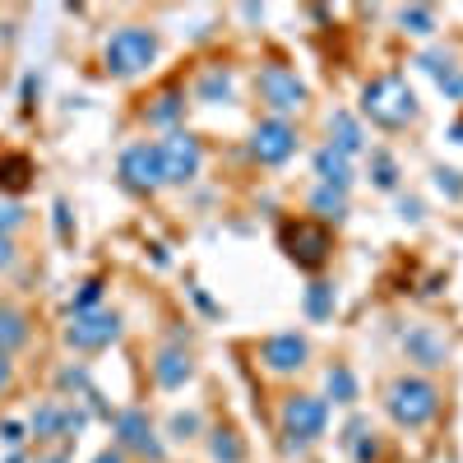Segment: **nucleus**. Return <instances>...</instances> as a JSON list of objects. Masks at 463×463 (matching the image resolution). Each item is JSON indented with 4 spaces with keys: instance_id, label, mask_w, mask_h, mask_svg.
<instances>
[{
    "instance_id": "20e7f679",
    "label": "nucleus",
    "mask_w": 463,
    "mask_h": 463,
    "mask_svg": "<svg viewBox=\"0 0 463 463\" xmlns=\"http://www.w3.org/2000/svg\"><path fill=\"white\" fill-rule=\"evenodd\" d=\"M325 421H329V408L325 399L316 394H292L283 403V431H288V445L301 449V445H316L325 436Z\"/></svg>"
},
{
    "instance_id": "9b49d317",
    "label": "nucleus",
    "mask_w": 463,
    "mask_h": 463,
    "mask_svg": "<svg viewBox=\"0 0 463 463\" xmlns=\"http://www.w3.org/2000/svg\"><path fill=\"white\" fill-rule=\"evenodd\" d=\"M121 181L130 190H158L163 181V158H158V144H130L121 153Z\"/></svg>"
},
{
    "instance_id": "412c9836",
    "label": "nucleus",
    "mask_w": 463,
    "mask_h": 463,
    "mask_svg": "<svg viewBox=\"0 0 463 463\" xmlns=\"http://www.w3.org/2000/svg\"><path fill=\"white\" fill-rule=\"evenodd\" d=\"M311 213L320 218V222H343L347 218V200L338 195V190H311Z\"/></svg>"
},
{
    "instance_id": "e433bc0d",
    "label": "nucleus",
    "mask_w": 463,
    "mask_h": 463,
    "mask_svg": "<svg viewBox=\"0 0 463 463\" xmlns=\"http://www.w3.org/2000/svg\"><path fill=\"white\" fill-rule=\"evenodd\" d=\"M0 440H5V445H19V440H24V427H19V421H5V427H0Z\"/></svg>"
},
{
    "instance_id": "f257e3e1",
    "label": "nucleus",
    "mask_w": 463,
    "mask_h": 463,
    "mask_svg": "<svg viewBox=\"0 0 463 463\" xmlns=\"http://www.w3.org/2000/svg\"><path fill=\"white\" fill-rule=\"evenodd\" d=\"M362 111L380 130H403L408 121H417V98L408 89V80L399 74H384V80H371L362 89Z\"/></svg>"
},
{
    "instance_id": "bb28decb",
    "label": "nucleus",
    "mask_w": 463,
    "mask_h": 463,
    "mask_svg": "<svg viewBox=\"0 0 463 463\" xmlns=\"http://www.w3.org/2000/svg\"><path fill=\"white\" fill-rule=\"evenodd\" d=\"M56 384H61V394H93V384H89V371L84 366H65L61 375H56Z\"/></svg>"
},
{
    "instance_id": "4be33fe9",
    "label": "nucleus",
    "mask_w": 463,
    "mask_h": 463,
    "mask_svg": "<svg viewBox=\"0 0 463 463\" xmlns=\"http://www.w3.org/2000/svg\"><path fill=\"white\" fill-rule=\"evenodd\" d=\"M325 390H329L334 403H357V375L338 362V366H329V375H325Z\"/></svg>"
},
{
    "instance_id": "2eb2a0df",
    "label": "nucleus",
    "mask_w": 463,
    "mask_h": 463,
    "mask_svg": "<svg viewBox=\"0 0 463 463\" xmlns=\"http://www.w3.org/2000/svg\"><path fill=\"white\" fill-rule=\"evenodd\" d=\"M190 371L195 366H190V357L181 353V347H163L158 362H153V380H158L163 390H181V384L190 380Z\"/></svg>"
},
{
    "instance_id": "6ab92c4d",
    "label": "nucleus",
    "mask_w": 463,
    "mask_h": 463,
    "mask_svg": "<svg viewBox=\"0 0 463 463\" xmlns=\"http://www.w3.org/2000/svg\"><path fill=\"white\" fill-rule=\"evenodd\" d=\"M181 111H185V93H181V89H167L158 102L148 107V126H163V130H172V126L181 121Z\"/></svg>"
},
{
    "instance_id": "5701e85b",
    "label": "nucleus",
    "mask_w": 463,
    "mask_h": 463,
    "mask_svg": "<svg viewBox=\"0 0 463 463\" xmlns=\"http://www.w3.org/2000/svg\"><path fill=\"white\" fill-rule=\"evenodd\" d=\"M61 421H65V408L61 403H43L33 412V436L37 440H56L61 436Z\"/></svg>"
},
{
    "instance_id": "c85d7f7f",
    "label": "nucleus",
    "mask_w": 463,
    "mask_h": 463,
    "mask_svg": "<svg viewBox=\"0 0 463 463\" xmlns=\"http://www.w3.org/2000/svg\"><path fill=\"white\" fill-rule=\"evenodd\" d=\"M98 297H102V279H89V283L80 288V297L70 301V311H74V316H84V311H98Z\"/></svg>"
},
{
    "instance_id": "1a4fd4ad",
    "label": "nucleus",
    "mask_w": 463,
    "mask_h": 463,
    "mask_svg": "<svg viewBox=\"0 0 463 463\" xmlns=\"http://www.w3.org/2000/svg\"><path fill=\"white\" fill-rule=\"evenodd\" d=\"M250 153L264 167H279V163H288L297 153V130L288 121H279V116H269V121H260L255 135H250Z\"/></svg>"
},
{
    "instance_id": "4c0bfd02",
    "label": "nucleus",
    "mask_w": 463,
    "mask_h": 463,
    "mask_svg": "<svg viewBox=\"0 0 463 463\" xmlns=\"http://www.w3.org/2000/svg\"><path fill=\"white\" fill-rule=\"evenodd\" d=\"M399 213H403L408 222H421V200H399Z\"/></svg>"
},
{
    "instance_id": "72a5a7b5",
    "label": "nucleus",
    "mask_w": 463,
    "mask_h": 463,
    "mask_svg": "<svg viewBox=\"0 0 463 463\" xmlns=\"http://www.w3.org/2000/svg\"><path fill=\"white\" fill-rule=\"evenodd\" d=\"M19 222H24V209L19 204H0V237H10Z\"/></svg>"
},
{
    "instance_id": "ea45409f",
    "label": "nucleus",
    "mask_w": 463,
    "mask_h": 463,
    "mask_svg": "<svg viewBox=\"0 0 463 463\" xmlns=\"http://www.w3.org/2000/svg\"><path fill=\"white\" fill-rule=\"evenodd\" d=\"M10 260H14V246H10V237H0V269H10Z\"/></svg>"
},
{
    "instance_id": "39448f33",
    "label": "nucleus",
    "mask_w": 463,
    "mask_h": 463,
    "mask_svg": "<svg viewBox=\"0 0 463 463\" xmlns=\"http://www.w3.org/2000/svg\"><path fill=\"white\" fill-rule=\"evenodd\" d=\"M158 158H163V181L167 185H185V181H195L200 167H204V148L195 135H185V130H172L167 139H158Z\"/></svg>"
},
{
    "instance_id": "7ed1b4c3",
    "label": "nucleus",
    "mask_w": 463,
    "mask_h": 463,
    "mask_svg": "<svg viewBox=\"0 0 463 463\" xmlns=\"http://www.w3.org/2000/svg\"><path fill=\"white\" fill-rule=\"evenodd\" d=\"M384 408H390V417L399 421V427L417 431V427H427V421L440 412V390L431 380H421V375H399L390 384V394H384Z\"/></svg>"
},
{
    "instance_id": "ddd939ff",
    "label": "nucleus",
    "mask_w": 463,
    "mask_h": 463,
    "mask_svg": "<svg viewBox=\"0 0 463 463\" xmlns=\"http://www.w3.org/2000/svg\"><path fill=\"white\" fill-rule=\"evenodd\" d=\"M306 357H311V343H306L301 334H274V338H264V347H260V362L274 371V375L301 371Z\"/></svg>"
},
{
    "instance_id": "423d86ee",
    "label": "nucleus",
    "mask_w": 463,
    "mask_h": 463,
    "mask_svg": "<svg viewBox=\"0 0 463 463\" xmlns=\"http://www.w3.org/2000/svg\"><path fill=\"white\" fill-rule=\"evenodd\" d=\"M255 84H260V102L274 111L279 121H288V111H301L306 107V84L297 80L288 65H264Z\"/></svg>"
},
{
    "instance_id": "58836bf2",
    "label": "nucleus",
    "mask_w": 463,
    "mask_h": 463,
    "mask_svg": "<svg viewBox=\"0 0 463 463\" xmlns=\"http://www.w3.org/2000/svg\"><path fill=\"white\" fill-rule=\"evenodd\" d=\"M56 232L70 237V209H65V200H56Z\"/></svg>"
},
{
    "instance_id": "473e14b6",
    "label": "nucleus",
    "mask_w": 463,
    "mask_h": 463,
    "mask_svg": "<svg viewBox=\"0 0 463 463\" xmlns=\"http://www.w3.org/2000/svg\"><path fill=\"white\" fill-rule=\"evenodd\" d=\"M436 185L445 190V195H449V200H463V176H458V172H449V167H440V172H436Z\"/></svg>"
},
{
    "instance_id": "79ce46f5",
    "label": "nucleus",
    "mask_w": 463,
    "mask_h": 463,
    "mask_svg": "<svg viewBox=\"0 0 463 463\" xmlns=\"http://www.w3.org/2000/svg\"><path fill=\"white\" fill-rule=\"evenodd\" d=\"M5 384H10V357L0 353V390H5Z\"/></svg>"
},
{
    "instance_id": "a211bd4d",
    "label": "nucleus",
    "mask_w": 463,
    "mask_h": 463,
    "mask_svg": "<svg viewBox=\"0 0 463 463\" xmlns=\"http://www.w3.org/2000/svg\"><path fill=\"white\" fill-rule=\"evenodd\" d=\"M28 343V320H24V311H14V306H0V353H14V347H24Z\"/></svg>"
},
{
    "instance_id": "cd10ccee",
    "label": "nucleus",
    "mask_w": 463,
    "mask_h": 463,
    "mask_svg": "<svg viewBox=\"0 0 463 463\" xmlns=\"http://www.w3.org/2000/svg\"><path fill=\"white\" fill-rule=\"evenodd\" d=\"M417 65L427 70V74H436V84H440V80H449V74L458 70L449 52H421V56H417Z\"/></svg>"
},
{
    "instance_id": "dca6fc26",
    "label": "nucleus",
    "mask_w": 463,
    "mask_h": 463,
    "mask_svg": "<svg viewBox=\"0 0 463 463\" xmlns=\"http://www.w3.org/2000/svg\"><path fill=\"white\" fill-rule=\"evenodd\" d=\"M232 93H237V80H232V70H222V65H209V70L200 74V84H195V98L209 102V107L232 102Z\"/></svg>"
},
{
    "instance_id": "6e6552de",
    "label": "nucleus",
    "mask_w": 463,
    "mask_h": 463,
    "mask_svg": "<svg viewBox=\"0 0 463 463\" xmlns=\"http://www.w3.org/2000/svg\"><path fill=\"white\" fill-rule=\"evenodd\" d=\"M329 232L325 227H316V222H288L283 227V250H288V260L292 264H301V269H320L325 260H329Z\"/></svg>"
},
{
    "instance_id": "4468645a",
    "label": "nucleus",
    "mask_w": 463,
    "mask_h": 463,
    "mask_svg": "<svg viewBox=\"0 0 463 463\" xmlns=\"http://www.w3.org/2000/svg\"><path fill=\"white\" fill-rule=\"evenodd\" d=\"M316 176L325 181V190H338V195H347V185H353V163H347L338 148H320V153H316Z\"/></svg>"
},
{
    "instance_id": "f03ea898",
    "label": "nucleus",
    "mask_w": 463,
    "mask_h": 463,
    "mask_svg": "<svg viewBox=\"0 0 463 463\" xmlns=\"http://www.w3.org/2000/svg\"><path fill=\"white\" fill-rule=\"evenodd\" d=\"M102 61H107V74H116V80L144 74L153 61H158V33L139 28V24L116 28V33L107 37V47H102Z\"/></svg>"
},
{
    "instance_id": "f3484780",
    "label": "nucleus",
    "mask_w": 463,
    "mask_h": 463,
    "mask_svg": "<svg viewBox=\"0 0 463 463\" xmlns=\"http://www.w3.org/2000/svg\"><path fill=\"white\" fill-rule=\"evenodd\" d=\"M329 135H334V144H329V148H338L343 158L362 153V126H357L347 111H334V116H329Z\"/></svg>"
},
{
    "instance_id": "0eeeda50",
    "label": "nucleus",
    "mask_w": 463,
    "mask_h": 463,
    "mask_svg": "<svg viewBox=\"0 0 463 463\" xmlns=\"http://www.w3.org/2000/svg\"><path fill=\"white\" fill-rule=\"evenodd\" d=\"M116 338H121V316L116 311H84L65 329V343L74 347V353H98V347H107Z\"/></svg>"
},
{
    "instance_id": "c9c22d12",
    "label": "nucleus",
    "mask_w": 463,
    "mask_h": 463,
    "mask_svg": "<svg viewBox=\"0 0 463 463\" xmlns=\"http://www.w3.org/2000/svg\"><path fill=\"white\" fill-rule=\"evenodd\" d=\"M440 93L445 98H463V70H454L449 80H440Z\"/></svg>"
},
{
    "instance_id": "c03bdc74",
    "label": "nucleus",
    "mask_w": 463,
    "mask_h": 463,
    "mask_svg": "<svg viewBox=\"0 0 463 463\" xmlns=\"http://www.w3.org/2000/svg\"><path fill=\"white\" fill-rule=\"evenodd\" d=\"M449 135H454V144H463V121H458V126H454Z\"/></svg>"
},
{
    "instance_id": "b1692460",
    "label": "nucleus",
    "mask_w": 463,
    "mask_h": 463,
    "mask_svg": "<svg viewBox=\"0 0 463 463\" xmlns=\"http://www.w3.org/2000/svg\"><path fill=\"white\" fill-rule=\"evenodd\" d=\"M371 181H375L380 190H394V185H399V163H394L384 148H371Z\"/></svg>"
},
{
    "instance_id": "9d476101",
    "label": "nucleus",
    "mask_w": 463,
    "mask_h": 463,
    "mask_svg": "<svg viewBox=\"0 0 463 463\" xmlns=\"http://www.w3.org/2000/svg\"><path fill=\"white\" fill-rule=\"evenodd\" d=\"M111 431H116V445H121V449H135V454H144V458H153V463H158V458L167 454V449H163V440L153 436L148 417H144L139 408L116 412V417H111Z\"/></svg>"
},
{
    "instance_id": "393cba45",
    "label": "nucleus",
    "mask_w": 463,
    "mask_h": 463,
    "mask_svg": "<svg viewBox=\"0 0 463 463\" xmlns=\"http://www.w3.org/2000/svg\"><path fill=\"white\" fill-rule=\"evenodd\" d=\"M209 454H213L218 463H241V458H246V445H241L237 436H232V431H213Z\"/></svg>"
},
{
    "instance_id": "a878e982",
    "label": "nucleus",
    "mask_w": 463,
    "mask_h": 463,
    "mask_svg": "<svg viewBox=\"0 0 463 463\" xmlns=\"http://www.w3.org/2000/svg\"><path fill=\"white\" fill-rule=\"evenodd\" d=\"M399 24H403L408 33H417V37H427V33L436 28V10H427V5H412V10H399Z\"/></svg>"
},
{
    "instance_id": "37998d69",
    "label": "nucleus",
    "mask_w": 463,
    "mask_h": 463,
    "mask_svg": "<svg viewBox=\"0 0 463 463\" xmlns=\"http://www.w3.org/2000/svg\"><path fill=\"white\" fill-rule=\"evenodd\" d=\"M37 463H70L65 454H47V458H37Z\"/></svg>"
},
{
    "instance_id": "2f4dec72",
    "label": "nucleus",
    "mask_w": 463,
    "mask_h": 463,
    "mask_svg": "<svg viewBox=\"0 0 463 463\" xmlns=\"http://www.w3.org/2000/svg\"><path fill=\"white\" fill-rule=\"evenodd\" d=\"M84 427H89V412L70 403V408H65V421H61V436H80Z\"/></svg>"
},
{
    "instance_id": "aec40b11",
    "label": "nucleus",
    "mask_w": 463,
    "mask_h": 463,
    "mask_svg": "<svg viewBox=\"0 0 463 463\" xmlns=\"http://www.w3.org/2000/svg\"><path fill=\"white\" fill-rule=\"evenodd\" d=\"M306 316L311 320H329L334 316V306H338V292H334V283H311L306 288Z\"/></svg>"
},
{
    "instance_id": "7c9ffc66",
    "label": "nucleus",
    "mask_w": 463,
    "mask_h": 463,
    "mask_svg": "<svg viewBox=\"0 0 463 463\" xmlns=\"http://www.w3.org/2000/svg\"><path fill=\"white\" fill-rule=\"evenodd\" d=\"M195 431H200V412H176V417H172V436H176V440H190Z\"/></svg>"
},
{
    "instance_id": "c756f323",
    "label": "nucleus",
    "mask_w": 463,
    "mask_h": 463,
    "mask_svg": "<svg viewBox=\"0 0 463 463\" xmlns=\"http://www.w3.org/2000/svg\"><path fill=\"white\" fill-rule=\"evenodd\" d=\"M28 181V163L24 158H5L0 163V185H24Z\"/></svg>"
},
{
    "instance_id": "f8f14e48",
    "label": "nucleus",
    "mask_w": 463,
    "mask_h": 463,
    "mask_svg": "<svg viewBox=\"0 0 463 463\" xmlns=\"http://www.w3.org/2000/svg\"><path fill=\"white\" fill-rule=\"evenodd\" d=\"M403 353H408L412 366L436 371V366H445V357H449V343H445V334H436L431 325H408V329H403Z\"/></svg>"
},
{
    "instance_id": "f704fd0d",
    "label": "nucleus",
    "mask_w": 463,
    "mask_h": 463,
    "mask_svg": "<svg viewBox=\"0 0 463 463\" xmlns=\"http://www.w3.org/2000/svg\"><path fill=\"white\" fill-rule=\"evenodd\" d=\"M347 449H353V458H357V463H371V458H375V449H380V445H375V440H371V436H366V431H362V436H357V440H353V445H347Z\"/></svg>"
},
{
    "instance_id": "a19ab883",
    "label": "nucleus",
    "mask_w": 463,
    "mask_h": 463,
    "mask_svg": "<svg viewBox=\"0 0 463 463\" xmlns=\"http://www.w3.org/2000/svg\"><path fill=\"white\" fill-rule=\"evenodd\" d=\"M93 463H126V458H121V449H102Z\"/></svg>"
}]
</instances>
